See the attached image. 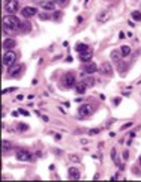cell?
Masks as SVG:
<instances>
[{
	"mask_svg": "<svg viewBox=\"0 0 141 182\" xmlns=\"http://www.w3.org/2000/svg\"><path fill=\"white\" fill-rule=\"evenodd\" d=\"M20 26H21V23H20V20H18L15 15H8V17L3 18V27H5V30H8V32L18 30Z\"/></svg>",
	"mask_w": 141,
	"mask_h": 182,
	"instance_id": "1",
	"label": "cell"
},
{
	"mask_svg": "<svg viewBox=\"0 0 141 182\" xmlns=\"http://www.w3.org/2000/svg\"><path fill=\"white\" fill-rule=\"evenodd\" d=\"M15 60H17V54L14 53V51H6L5 54H3V65L5 66H8V68H12L14 66V63H15Z\"/></svg>",
	"mask_w": 141,
	"mask_h": 182,
	"instance_id": "2",
	"label": "cell"
},
{
	"mask_svg": "<svg viewBox=\"0 0 141 182\" xmlns=\"http://www.w3.org/2000/svg\"><path fill=\"white\" fill-rule=\"evenodd\" d=\"M62 84H63V87H66V89H72V87L75 86V75H74L72 72H68V74L63 77Z\"/></svg>",
	"mask_w": 141,
	"mask_h": 182,
	"instance_id": "3",
	"label": "cell"
},
{
	"mask_svg": "<svg viewBox=\"0 0 141 182\" xmlns=\"http://www.w3.org/2000/svg\"><path fill=\"white\" fill-rule=\"evenodd\" d=\"M18 0H5V9H6V12H9L11 15L12 14H15L17 11H18Z\"/></svg>",
	"mask_w": 141,
	"mask_h": 182,
	"instance_id": "4",
	"label": "cell"
},
{
	"mask_svg": "<svg viewBox=\"0 0 141 182\" xmlns=\"http://www.w3.org/2000/svg\"><path fill=\"white\" fill-rule=\"evenodd\" d=\"M92 115V106L90 104H83V106H80V109H78V116L80 118H87V116H90Z\"/></svg>",
	"mask_w": 141,
	"mask_h": 182,
	"instance_id": "5",
	"label": "cell"
},
{
	"mask_svg": "<svg viewBox=\"0 0 141 182\" xmlns=\"http://www.w3.org/2000/svg\"><path fill=\"white\" fill-rule=\"evenodd\" d=\"M17 160L18 161H30L32 160V154L26 149H18L17 151Z\"/></svg>",
	"mask_w": 141,
	"mask_h": 182,
	"instance_id": "6",
	"label": "cell"
},
{
	"mask_svg": "<svg viewBox=\"0 0 141 182\" xmlns=\"http://www.w3.org/2000/svg\"><path fill=\"white\" fill-rule=\"evenodd\" d=\"M21 14H23L24 18H32V17H35L38 14V9L33 8V6H26V8H23Z\"/></svg>",
	"mask_w": 141,
	"mask_h": 182,
	"instance_id": "7",
	"label": "cell"
},
{
	"mask_svg": "<svg viewBox=\"0 0 141 182\" xmlns=\"http://www.w3.org/2000/svg\"><path fill=\"white\" fill-rule=\"evenodd\" d=\"M41 8L47 9V11H53L56 8V3L53 2V0H42V2H41Z\"/></svg>",
	"mask_w": 141,
	"mask_h": 182,
	"instance_id": "8",
	"label": "cell"
},
{
	"mask_svg": "<svg viewBox=\"0 0 141 182\" xmlns=\"http://www.w3.org/2000/svg\"><path fill=\"white\" fill-rule=\"evenodd\" d=\"M99 69L105 74V75H113V68L108 62H102V65L99 66Z\"/></svg>",
	"mask_w": 141,
	"mask_h": 182,
	"instance_id": "9",
	"label": "cell"
},
{
	"mask_svg": "<svg viewBox=\"0 0 141 182\" xmlns=\"http://www.w3.org/2000/svg\"><path fill=\"white\" fill-rule=\"evenodd\" d=\"M96 69H98V66L93 62H87L84 65V72L86 74H93V72H96Z\"/></svg>",
	"mask_w": 141,
	"mask_h": 182,
	"instance_id": "10",
	"label": "cell"
},
{
	"mask_svg": "<svg viewBox=\"0 0 141 182\" xmlns=\"http://www.w3.org/2000/svg\"><path fill=\"white\" fill-rule=\"evenodd\" d=\"M15 45H17V42H15L14 39H11V38H8V39H5V41H3V48H5L6 51L12 50Z\"/></svg>",
	"mask_w": 141,
	"mask_h": 182,
	"instance_id": "11",
	"label": "cell"
},
{
	"mask_svg": "<svg viewBox=\"0 0 141 182\" xmlns=\"http://www.w3.org/2000/svg\"><path fill=\"white\" fill-rule=\"evenodd\" d=\"M92 57H93V50L90 48L89 51H86V53H83V54H80V60H83V62H90L92 60Z\"/></svg>",
	"mask_w": 141,
	"mask_h": 182,
	"instance_id": "12",
	"label": "cell"
},
{
	"mask_svg": "<svg viewBox=\"0 0 141 182\" xmlns=\"http://www.w3.org/2000/svg\"><path fill=\"white\" fill-rule=\"evenodd\" d=\"M108 20H110V12H108V11H102V12L98 14V21H99V23H105V21H108Z\"/></svg>",
	"mask_w": 141,
	"mask_h": 182,
	"instance_id": "13",
	"label": "cell"
},
{
	"mask_svg": "<svg viewBox=\"0 0 141 182\" xmlns=\"http://www.w3.org/2000/svg\"><path fill=\"white\" fill-rule=\"evenodd\" d=\"M75 50H77V53H78V54H83V53L89 51V50H90V47H89L87 44H80V42H78V44L75 45Z\"/></svg>",
	"mask_w": 141,
	"mask_h": 182,
	"instance_id": "14",
	"label": "cell"
},
{
	"mask_svg": "<svg viewBox=\"0 0 141 182\" xmlns=\"http://www.w3.org/2000/svg\"><path fill=\"white\" fill-rule=\"evenodd\" d=\"M80 176H81L80 169H77V167H71L69 169V178L71 179H80Z\"/></svg>",
	"mask_w": 141,
	"mask_h": 182,
	"instance_id": "15",
	"label": "cell"
},
{
	"mask_svg": "<svg viewBox=\"0 0 141 182\" xmlns=\"http://www.w3.org/2000/svg\"><path fill=\"white\" fill-rule=\"evenodd\" d=\"M131 51H132V50H131V47H129V45H123V47L120 48V53H122V56H123V57L129 56V54H131Z\"/></svg>",
	"mask_w": 141,
	"mask_h": 182,
	"instance_id": "16",
	"label": "cell"
},
{
	"mask_svg": "<svg viewBox=\"0 0 141 182\" xmlns=\"http://www.w3.org/2000/svg\"><path fill=\"white\" fill-rule=\"evenodd\" d=\"M86 89H87V86H86L83 81H81L80 84H77V86H75V90H77L78 94H84V92H86Z\"/></svg>",
	"mask_w": 141,
	"mask_h": 182,
	"instance_id": "17",
	"label": "cell"
},
{
	"mask_svg": "<svg viewBox=\"0 0 141 182\" xmlns=\"http://www.w3.org/2000/svg\"><path fill=\"white\" fill-rule=\"evenodd\" d=\"M20 71H21V66H14V68L9 71V75H11V77H17V75L20 74Z\"/></svg>",
	"mask_w": 141,
	"mask_h": 182,
	"instance_id": "18",
	"label": "cell"
},
{
	"mask_svg": "<svg viewBox=\"0 0 141 182\" xmlns=\"http://www.w3.org/2000/svg\"><path fill=\"white\" fill-rule=\"evenodd\" d=\"M83 83H84V84H86V86L89 87V86H93V83H95V80H93L92 77H87V78H84V80H83Z\"/></svg>",
	"mask_w": 141,
	"mask_h": 182,
	"instance_id": "19",
	"label": "cell"
},
{
	"mask_svg": "<svg viewBox=\"0 0 141 182\" xmlns=\"http://www.w3.org/2000/svg\"><path fill=\"white\" fill-rule=\"evenodd\" d=\"M132 18H134L135 21H141V12H140V11H134V12H132Z\"/></svg>",
	"mask_w": 141,
	"mask_h": 182,
	"instance_id": "20",
	"label": "cell"
},
{
	"mask_svg": "<svg viewBox=\"0 0 141 182\" xmlns=\"http://www.w3.org/2000/svg\"><path fill=\"white\" fill-rule=\"evenodd\" d=\"M120 56H122V53H117V51H113V53H111V59L116 60V62H119Z\"/></svg>",
	"mask_w": 141,
	"mask_h": 182,
	"instance_id": "21",
	"label": "cell"
},
{
	"mask_svg": "<svg viewBox=\"0 0 141 182\" xmlns=\"http://www.w3.org/2000/svg\"><path fill=\"white\" fill-rule=\"evenodd\" d=\"M17 130H18V131H27L29 127H27L26 124H18V125H17Z\"/></svg>",
	"mask_w": 141,
	"mask_h": 182,
	"instance_id": "22",
	"label": "cell"
},
{
	"mask_svg": "<svg viewBox=\"0 0 141 182\" xmlns=\"http://www.w3.org/2000/svg\"><path fill=\"white\" fill-rule=\"evenodd\" d=\"M30 29V26L27 24V23H21V26H20V30H29Z\"/></svg>",
	"mask_w": 141,
	"mask_h": 182,
	"instance_id": "23",
	"label": "cell"
},
{
	"mask_svg": "<svg viewBox=\"0 0 141 182\" xmlns=\"http://www.w3.org/2000/svg\"><path fill=\"white\" fill-rule=\"evenodd\" d=\"M9 149H11V143L5 140V142H3V151H9Z\"/></svg>",
	"mask_w": 141,
	"mask_h": 182,
	"instance_id": "24",
	"label": "cell"
},
{
	"mask_svg": "<svg viewBox=\"0 0 141 182\" xmlns=\"http://www.w3.org/2000/svg\"><path fill=\"white\" fill-rule=\"evenodd\" d=\"M99 131H101V130L95 128V130H90V131H89V134H90V136H96V134H99Z\"/></svg>",
	"mask_w": 141,
	"mask_h": 182,
	"instance_id": "25",
	"label": "cell"
},
{
	"mask_svg": "<svg viewBox=\"0 0 141 182\" xmlns=\"http://www.w3.org/2000/svg\"><path fill=\"white\" fill-rule=\"evenodd\" d=\"M39 18L44 21V20H48V18H50V15H48V14H41V15H39Z\"/></svg>",
	"mask_w": 141,
	"mask_h": 182,
	"instance_id": "26",
	"label": "cell"
},
{
	"mask_svg": "<svg viewBox=\"0 0 141 182\" xmlns=\"http://www.w3.org/2000/svg\"><path fill=\"white\" fill-rule=\"evenodd\" d=\"M56 3H59V5H66L68 3V0H54Z\"/></svg>",
	"mask_w": 141,
	"mask_h": 182,
	"instance_id": "27",
	"label": "cell"
},
{
	"mask_svg": "<svg viewBox=\"0 0 141 182\" xmlns=\"http://www.w3.org/2000/svg\"><path fill=\"white\" fill-rule=\"evenodd\" d=\"M62 18V12H56L54 14V20H60Z\"/></svg>",
	"mask_w": 141,
	"mask_h": 182,
	"instance_id": "28",
	"label": "cell"
},
{
	"mask_svg": "<svg viewBox=\"0 0 141 182\" xmlns=\"http://www.w3.org/2000/svg\"><path fill=\"white\" fill-rule=\"evenodd\" d=\"M131 125H132V124H131V122H128V124H125V125L122 127V130H126V128H128V127H131Z\"/></svg>",
	"mask_w": 141,
	"mask_h": 182,
	"instance_id": "29",
	"label": "cell"
},
{
	"mask_svg": "<svg viewBox=\"0 0 141 182\" xmlns=\"http://www.w3.org/2000/svg\"><path fill=\"white\" fill-rule=\"evenodd\" d=\"M128 157H129V154H128V151H125V152H123V158L128 160Z\"/></svg>",
	"mask_w": 141,
	"mask_h": 182,
	"instance_id": "30",
	"label": "cell"
},
{
	"mask_svg": "<svg viewBox=\"0 0 141 182\" xmlns=\"http://www.w3.org/2000/svg\"><path fill=\"white\" fill-rule=\"evenodd\" d=\"M71 160H72V161H75V163H77V161H80V158H77L75 155H72V157H71Z\"/></svg>",
	"mask_w": 141,
	"mask_h": 182,
	"instance_id": "31",
	"label": "cell"
},
{
	"mask_svg": "<svg viewBox=\"0 0 141 182\" xmlns=\"http://www.w3.org/2000/svg\"><path fill=\"white\" fill-rule=\"evenodd\" d=\"M119 38H120V39H123V38H125V33H123V32H120V33H119Z\"/></svg>",
	"mask_w": 141,
	"mask_h": 182,
	"instance_id": "32",
	"label": "cell"
},
{
	"mask_svg": "<svg viewBox=\"0 0 141 182\" xmlns=\"http://www.w3.org/2000/svg\"><path fill=\"white\" fill-rule=\"evenodd\" d=\"M140 163H141V158H140Z\"/></svg>",
	"mask_w": 141,
	"mask_h": 182,
	"instance_id": "33",
	"label": "cell"
}]
</instances>
